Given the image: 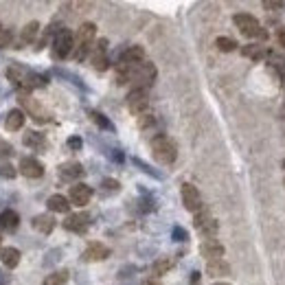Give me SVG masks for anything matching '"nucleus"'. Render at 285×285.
Masks as SVG:
<instances>
[{
	"label": "nucleus",
	"mask_w": 285,
	"mask_h": 285,
	"mask_svg": "<svg viewBox=\"0 0 285 285\" xmlns=\"http://www.w3.org/2000/svg\"><path fill=\"white\" fill-rule=\"evenodd\" d=\"M151 154H154V158L158 160L160 165H171V162L178 158V147L169 136L160 134L151 141Z\"/></svg>",
	"instance_id": "1"
},
{
	"label": "nucleus",
	"mask_w": 285,
	"mask_h": 285,
	"mask_svg": "<svg viewBox=\"0 0 285 285\" xmlns=\"http://www.w3.org/2000/svg\"><path fill=\"white\" fill-rule=\"evenodd\" d=\"M233 22H235V27L241 31V35H246V38H259V40L268 38V33L263 31L259 20L254 16H250V13H235V16H233Z\"/></svg>",
	"instance_id": "2"
},
{
	"label": "nucleus",
	"mask_w": 285,
	"mask_h": 285,
	"mask_svg": "<svg viewBox=\"0 0 285 285\" xmlns=\"http://www.w3.org/2000/svg\"><path fill=\"white\" fill-rule=\"evenodd\" d=\"M96 38V24L95 22H84L77 29V59H84L90 53Z\"/></svg>",
	"instance_id": "3"
},
{
	"label": "nucleus",
	"mask_w": 285,
	"mask_h": 285,
	"mask_svg": "<svg viewBox=\"0 0 285 285\" xmlns=\"http://www.w3.org/2000/svg\"><path fill=\"white\" fill-rule=\"evenodd\" d=\"M18 101H20V105L24 108V112H27L29 116H33V121L35 123H47V121L50 119V114L47 110L42 108V105L38 103V101L33 99L31 95L27 93V90H22V93H18Z\"/></svg>",
	"instance_id": "4"
},
{
	"label": "nucleus",
	"mask_w": 285,
	"mask_h": 285,
	"mask_svg": "<svg viewBox=\"0 0 285 285\" xmlns=\"http://www.w3.org/2000/svg\"><path fill=\"white\" fill-rule=\"evenodd\" d=\"M73 48H75V35H73V31L62 29V31L55 33V40H53V53H55V57H59V59L68 57V55L73 53Z\"/></svg>",
	"instance_id": "5"
},
{
	"label": "nucleus",
	"mask_w": 285,
	"mask_h": 285,
	"mask_svg": "<svg viewBox=\"0 0 285 285\" xmlns=\"http://www.w3.org/2000/svg\"><path fill=\"white\" fill-rule=\"evenodd\" d=\"M149 108V93L147 90H130V95H127V110L132 112V114L136 116H142Z\"/></svg>",
	"instance_id": "6"
},
{
	"label": "nucleus",
	"mask_w": 285,
	"mask_h": 285,
	"mask_svg": "<svg viewBox=\"0 0 285 285\" xmlns=\"http://www.w3.org/2000/svg\"><path fill=\"white\" fill-rule=\"evenodd\" d=\"M180 195H182V204H185L187 211L197 213V211H202V208H204V204H202L200 191H197V187H193L191 182H185V185H182Z\"/></svg>",
	"instance_id": "7"
},
{
	"label": "nucleus",
	"mask_w": 285,
	"mask_h": 285,
	"mask_svg": "<svg viewBox=\"0 0 285 285\" xmlns=\"http://www.w3.org/2000/svg\"><path fill=\"white\" fill-rule=\"evenodd\" d=\"M90 197H93V187L84 185V182H79V185L70 187V193H68L70 204H75V206H86V204L90 202Z\"/></svg>",
	"instance_id": "8"
},
{
	"label": "nucleus",
	"mask_w": 285,
	"mask_h": 285,
	"mask_svg": "<svg viewBox=\"0 0 285 285\" xmlns=\"http://www.w3.org/2000/svg\"><path fill=\"white\" fill-rule=\"evenodd\" d=\"M202 257L208 259V261H215V259H224V243L217 241V239H204L200 246Z\"/></svg>",
	"instance_id": "9"
},
{
	"label": "nucleus",
	"mask_w": 285,
	"mask_h": 285,
	"mask_svg": "<svg viewBox=\"0 0 285 285\" xmlns=\"http://www.w3.org/2000/svg\"><path fill=\"white\" fill-rule=\"evenodd\" d=\"M142 62H145V50H142V47H130L121 53L116 66H139Z\"/></svg>",
	"instance_id": "10"
},
{
	"label": "nucleus",
	"mask_w": 285,
	"mask_h": 285,
	"mask_svg": "<svg viewBox=\"0 0 285 285\" xmlns=\"http://www.w3.org/2000/svg\"><path fill=\"white\" fill-rule=\"evenodd\" d=\"M88 224H90V217L86 213H75V215H68L64 220V228L70 233H86Z\"/></svg>",
	"instance_id": "11"
},
{
	"label": "nucleus",
	"mask_w": 285,
	"mask_h": 285,
	"mask_svg": "<svg viewBox=\"0 0 285 285\" xmlns=\"http://www.w3.org/2000/svg\"><path fill=\"white\" fill-rule=\"evenodd\" d=\"M20 174L24 178H42L44 167L38 158H22L20 160Z\"/></svg>",
	"instance_id": "12"
},
{
	"label": "nucleus",
	"mask_w": 285,
	"mask_h": 285,
	"mask_svg": "<svg viewBox=\"0 0 285 285\" xmlns=\"http://www.w3.org/2000/svg\"><path fill=\"white\" fill-rule=\"evenodd\" d=\"M81 257H84V261H103V259L110 257V248L103 246V243H99V241H95L86 248Z\"/></svg>",
	"instance_id": "13"
},
{
	"label": "nucleus",
	"mask_w": 285,
	"mask_h": 285,
	"mask_svg": "<svg viewBox=\"0 0 285 285\" xmlns=\"http://www.w3.org/2000/svg\"><path fill=\"white\" fill-rule=\"evenodd\" d=\"M20 226V215L11 208H7L4 213H0V231H7V233H13L16 228Z\"/></svg>",
	"instance_id": "14"
},
{
	"label": "nucleus",
	"mask_w": 285,
	"mask_h": 285,
	"mask_svg": "<svg viewBox=\"0 0 285 285\" xmlns=\"http://www.w3.org/2000/svg\"><path fill=\"white\" fill-rule=\"evenodd\" d=\"M24 112L22 110H11V112H7V116H4V127H7L9 132H18V130H22L24 127Z\"/></svg>",
	"instance_id": "15"
},
{
	"label": "nucleus",
	"mask_w": 285,
	"mask_h": 285,
	"mask_svg": "<svg viewBox=\"0 0 285 285\" xmlns=\"http://www.w3.org/2000/svg\"><path fill=\"white\" fill-rule=\"evenodd\" d=\"M31 226L38 233H42V235H48V233H53V228H55V220H53V215H48V213L47 215H35Z\"/></svg>",
	"instance_id": "16"
},
{
	"label": "nucleus",
	"mask_w": 285,
	"mask_h": 285,
	"mask_svg": "<svg viewBox=\"0 0 285 285\" xmlns=\"http://www.w3.org/2000/svg\"><path fill=\"white\" fill-rule=\"evenodd\" d=\"M105 47H108V42H105V40H101V42L95 47V50H93V66H95L96 70H105V68H108V57H105Z\"/></svg>",
	"instance_id": "17"
},
{
	"label": "nucleus",
	"mask_w": 285,
	"mask_h": 285,
	"mask_svg": "<svg viewBox=\"0 0 285 285\" xmlns=\"http://www.w3.org/2000/svg\"><path fill=\"white\" fill-rule=\"evenodd\" d=\"M81 176H84V167L79 162H66V165L59 167V178L62 180H77Z\"/></svg>",
	"instance_id": "18"
},
{
	"label": "nucleus",
	"mask_w": 285,
	"mask_h": 285,
	"mask_svg": "<svg viewBox=\"0 0 285 285\" xmlns=\"http://www.w3.org/2000/svg\"><path fill=\"white\" fill-rule=\"evenodd\" d=\"M47 206H48V211H53V213H68L70 200L64 195H59V193H55V195H50L47 200Z\"/></svg>",
	"instance_id": "19"
},
{
	"label": "nucleus",
	"mask_w": 285,
	"mask_h": 285,
	"mask_svg": "<svg viewBox=\"0 0 285 285\" xmlns=\"http://www.w3.org/2000/svg\"><path fill=\"white\" fill-rule=\"evenodd\" d=\"M0 261H2V266H7V268H18L20 250H18V248H13V246L0 248Z\"/></svg>",
	"instance_id": "20"
},
{
	"label": "nucleus",
	"mask_w": 285,
	"mask_h": 285,
	"mask_svg": "<svg viewBox=\"0 0 285 285\" xmlns=\"http://www.w3.org/2000/svg\"><path fill=\"white\" fill-rule=\"evenodd\" d=\"M206 274L208 277H226V274H231V266L224 259H215V261L206 263Z\"/></svg>",
	"instance_id": "21"
},
{
	"label": "nucleus",
	"mask_w": 285,
	"mask_h": 285,
	"mask_svg": "<svg viewBox=\"0 0 285 285\" xmlns=\"http://www.w3.org/2000/svg\"><path fill=\"white\" fill-rule=\"evenodd\" d=\"M171 268H174V259H171V257H160L158 261L151 266V274H154V279H160V277H165Z\"/></svg>",
	"instance_id": "22"
},
{
	"label": "nucleus",
	"mask_w": 285,
	"mask_h": 285,
	"mask_svg": "<svg viewBox=\"0 0 285 285\" xmlns=\"http://www.w3.org/2000/svg\"><path fill=\"white\" fill-rule=\"evenodd\" d=\"M241 55L254 59V62H261V59L268 57V48L266 47H257V44H248V47L241 48Z\"/></svg>",
	"instance_id": "23"
},
{
	"label": "nucleus",
	"mask_w": 285,
	"mask_h": 285,
	"mask_svg": "<svg viewBox=\"0 0 285 285\" xmlns=\"http://www.w3.org/2000/svg\"><path fill=\"white\" fill-rule=\"evenodd\" d=\"M22 141H24V145L33 147V149H42V147H47V139H44L40 132H27Z\"/></svg>",
	"instance_id": "24"
},
{
	"label": "nucleus",
	"mask_w": 285,
	"mask_h": 285,
	"mask_svg": "<svg viewBox=\"0 0 285 285\" xmlns=\"http://www.w3.org/2000/svg\"><path fill=\"white\" fill-rule=\"evenodd\" d=\"M197 231H200V233H202V235H204L206 239H215L217 231H220V224H217V222L211 217V220H206V222L202 224L200 228H197Z\"/></svg>",
	"instance_id": "25"
},
{
	"label": "nucleus",
	"mask_w": 285,
	"mask_h": 285,
	"mask_svg": "<svg viewBox=\"0 0 285 285\" xmlns=\"http://www.w3.org/2000/svg\"><path fill=\"white\" fill-rule=\"evenodd\" d=\"M66 281H68V270H59V272L48 274L42 285H66Z\"/></svg>",
	"instance_id": "26"
},
{
	"label": "nucleus",
	"mask_w": 285,
	"mask_h": 285,
	"mask_svg": "<svg viewBox=\"0 0 285 285\" xmlns=\"http://www.w3.org/2000/svg\"><path fill=\"white\" fill-rule=\"evenodd\" d=\"M40 31V22H29L27 27L22 29V44H31L35 40V35Z\"/></svg>",
	"instance_id": "27"
},
{
	"label": "nucleus",
	"mask_w": 285,
	"mask_h": 285,
	"mask_svg": "<svg viewBox=\"0 0 285 285\" xmlns=\"http://www.w3.org/2000/svg\"><path fill=\"white\" fill-rule=\"evenodd\" d=\"M215 47L220 48L222 53H231V50H235L239 44H237L233 38H217V40H215Z\"/></svg>",
	"instance_id": "28"
},
{
	"label": "nucleus",
	"mask_w": 285,
	"mask_h": 285,
	"mask_svg": "<svg viewBox=\"0 0 285 285\" xmlns=\"http://www.w3.org/2000/svg\"><path fill=\"white\" fill-rule=\"evenodd\" d=\"M90 119H93L95 123L101 127V130H112V123H110L108 119H105L103 114H101V112H90Z\"/></svg>",
	"instance_id": "29"
},
{
	"label": "nucleus",
	"mask_w": 285,
	"mask_h": 285,
	"mask_svg": "<svg viewBox=\"0 0 285 285\" xmlns=\"http://www.w3.org/2000/svg\"><path fill=\"white\" fill-rule=\"evenodd\" d=\"M101 187H103V191H105V193H116V191L121 189L119 182H116V180H110V178H105V180L101 182Z\"/></svg>",
	"instance_id": "30"
},
{
	"label": "nucleus",
	"mask_w": 285,
	"mask_h": 285,
	"mask_svg": "<svg viewBox=\"0 0 285 285\" xmlns=\"http://www.w3.org/2000/svg\"><path fill=\"white\" fill-rule=\"evenodd\" d=\"M263 9L281 11V9H285V2H283V0H266V2H263Z\"/></svg>",
	"instance_id": "31"
},
{
	"label": "nucleus",
	"mask_w": 285,
	"mask_h": 285,
	"mask_svg": "<svg viewBox=\"0 0 285 285\" xmlns=\"http://www.w3.org/2000/svg\"><path fill=\"white\" fill-rule=\"evenodd\" d=\"M0 176L11 180V178H16V169H13L11 165H2V167H0Z\"/></svg>",
	"instance_id": "32"
},
{
	"label": "nucleus",
	"mask_w": 285,
	"mask_h": 285,
	"mask_svg": "<svg viewBox=\"0 0 285 285\" xmlns=\"http://www.w3.org/2000/svg\"><path fill=\"white\" fill-rule=\"evenodd\" d=\"M9 44H11V33H9L7 29H2V31H0V48L9 47Z\"/></svg>",
	"instance_id": "33"
},
{
	"label": "nucleus",
	"mask_w": 285,
	"mask_h": 285,
	"mask_svg": "<svg viewBox=\"0 0 285 285\" xmlns=\"http://www.w3.org/2000/svg\"><path fill=\"white\" fill-rule=\"evenodd\" d=\"M174 239H176V241H185L187 231H182V228H174Z\"/></svg>",
	"instance_id": "34"
},
{
	"label": "nucleus",
	"mask_w": 285,
	"mask_h": 285,
	"mask_svg": "<svg viewBox=\"0 0 285 285\" xmlns=\"http://www.w3.org/2000/svg\"><path fill=\"white\" fill-rule=\"evenodd\" d=\"M11 145H9V142H2V141H0V156H9V154H11Z\"/></svg>",
	"instance_id": "35"
},
{
	"label": "nucleus",
	"mask_w": 285,
	"mask_h": 285,
	"mask_svg": "<svg viewBox=\"0 0 285 285\" xmlns=\"http://www.w3.org/2000/svg\"><path fill=\"white\" fill-rule=\"evenodd\" d=\"M139 125L142 127V130H145V127H149V125H154V116H141V121H139Z\"/></svg>",
	"instance_id": "36"
},
{
	"label": "nucleus",
	"mask_w": 285,
	"mask_h": 285,
	"mask_svg": "<svg viewBox=\"0 0 285 285\" xmlns=\"http://www.w3.org/2000/svg\"><path fill=\"white\" fill-rule=\"evenodd\" d=\"M68 147H70V149H79V147H81V139H77V136L68 139Z\"/></svg>",
	"instance_id": "37"
},
{
	"label": "nucleus",
	"mask_w": 285,
	"mask_h": 285,
	"mask_svg": "<svg viewBox=\"0 0 285 285\" xmlns=\"http://www.w3.org/2000/svg\"><path fill=\"white\" fill-rule=\"evenodd\" d=\"M277 42L281 44V47H285V27H283V29H279V31H277Z\"/></svg>",
	"instance_id": "38"
},
{
	"label": "nucleus",
	"mask_w": 285,
	"mask_h": 285,
	"mask_svg": "<svg viewBox=\"0 0 285 285\" xmlns=\"http://www.w3.org/2000/svg\"><path fill=\"white\" fill-rule=\"evenodd\" d=\"M141 285H160V279H154V277H151V279H145V281H142Z\"/></svg>",
	"instance_id": "39"
},
{
	"label": "nucleus",
	"mask_w": 285,
	"mask_h": 285,
	"mask_svg": "<svg viewBox=\"0 0 285 285\" xmlns=\"http://www.w3.org/2000/svg\"><path fill=\"white\" fill-rule=\"evenodd\" d=\"M213 285H231V283H213Z\"/></svg>",
	"instance_id": "40"
},
{
	"label": "nucleus",
	"mask_w": 285,
	"mask_h": 285,
	"mask_svg": "<svg viewBox=\"0 0 285 285\" xmlns=\"http://www.w3.org/2000/svg\"><path fill=\"white\" fill-rule=\"evenodd\" d=\"M283 169H285V160H283Z\"/></svg>",
	"instance_id": "41"
}]
</instances>
